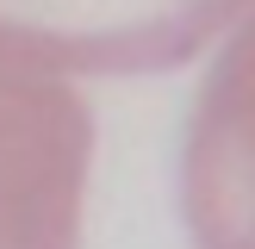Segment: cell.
<instances>
[{"label":"cell","instance_id":"obj_2","mask_svg":"<svg viewBox=\"0 0 255 249\" xmlns=\"http://www.w3.org/2000/svg\"><path fill=\"white\" fill-rule=\"evenodd\" d=\"M87 162V100L62 75L0 56V249H81Z\"/></svg>","mask_w":255,"mask_h":249},{"label":"cell","instance_id":"obj_3","mask_svg":"<svg viewBox=\"0 0 255 249\" xmlns=\"http://www.w3.org/2000/svg\"><path fill=\"white\" fill-rule=\"evenodd\" d=\"M181 218L193 249H255V12L231 31L193 94Z\"/></svg>","mask_w":255,"mask_h":249},{"label":"cell","instance_id":"obj_1","mask_svg":"<svg viewBox=\"0 0 255 249\" xmlns=\"http://www.w3.org/2000/svg\"><path fill=\"white\" fill-rule=\"evenodd\" d=\"M255 0H0V56L37 75L181 69Z\"/></svg>","mask_w":255,"mask_h":249}]
</instances>
